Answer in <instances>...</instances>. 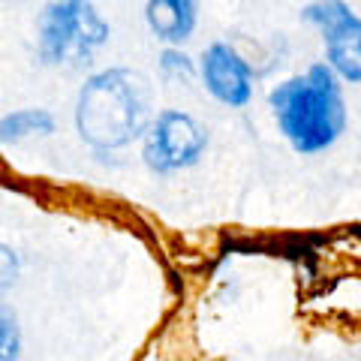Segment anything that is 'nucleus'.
Instances as JSON below:
<instances>
[{
  "mask_svg": "<svg viewBox=\"0 0 361 361\" xmlns=\"http://www.w3.org/2000/svg\"><path fill=\"white\" fill-rule=\"evenodd\" d=\"M199 82L226 109H247L253 103V66L232 42H211L202 51Z\"/></svg>",
  "mask_w": 361,
  "mask_h": 361,
  "instance_id": "6",
  "label": "nucleus"
},
{
  "mask_svg": "<svg viewBox=\"0 0 361 361\" xmlns=\"http://www.w3.org/2000/svg\"><path fill=\"white\" fill-rule=\"evenodd\" d=\"M301 21L322 33L325 63L343 85H361V16L346 0H313L301 9Z\"/></svg>",
  "mask_w": 361,
  "mask_h": 361,
  "instance_id": "5",
  "label": "nucleus"
},
{
  "mask_svg": "<svg viewBox=\"0 0 361 361\" xmlns=\"http://www.w3.org/2000/svg\"><path fill=\"white\" fill-rule=\"evenodd\" d=\"M151 82L130 66H109L94 75L78 90L75 99V133L87 148L111 154L142 142L154 118Z\"/></svg>",
  "mask_w": 361,
  "mask_h": 361,
  "instance_id": "2",
  "label": "nucleus"
},
{
  "mask_svg": "<svg viewBox=\"0 0 361 361\" xmlns=\"http://www.w3.org/2000/svg\"><path fill=\"white\" fill-rule=\"evenodd\" d=\"M145 25L160 42L184 45L199 27V0H148Z\"/></svg>",
  "mask_w": 361,
  "mask_h": 361,
  "instance_id": "7",
  "label": "nucleus"
},
{
  "mask_svg": "<svg viewBox=\"0 0 361 361\" xmlns=\"http://www.w3.org/2000/svg\"><path fill=\"white\" fill-rule=\"evenodd\" d=\"M111 27L94 0H49L37 21V58L42 66H85L109 45Z\"/></svg>",
  "mask_w": 361,
  "mask_h": 361,
  "instance_id": "3",
  "label": "nucleus"
},
{
  "mask_svg": "<svg viewBox=\"0 0 361 361\" xmlns=\"http://www.w3.org/2000/svg\"><path fill=\"white\" fill-rule=\"evenodd\" d=\"M58 127V121L49 109H16L0 118V148L30 142V139H49Z\"/></svg>",
  "mask_w": 361,
  "mask_h": 361,
  "instance_id": "8",
  "label": "nucleus"
},
{
  "mask_svg": "<svg viewBox=\"0 0 361 361\" xmlns=\"http://www.w3.org/2000/svg\"><path fill=\"white\" fill-rule=\"evenodd\" d=\"M208 151V130L199 118L180 109H163L142 135V160L154 175L193 169Z\"/></svg>",
  "mask_w": 361,
  "mask_h": 361,
  "instance_id": "4",
  "label": "nucleus"
},
{
  "mask_svg": "<svg viewBox=\"0 0 361 361\" xmlns=\"http://www.w3.org/2000/svg\"><path fill=\"white\" fill-rule=\"evenodd\" d=\"M268 109L277 133L301 157L331 151L349 123L343 82L325 61L277 82L268 94Z\"/></svg>",
  "mask_w": 361,
  "mask_h": 361,
  "instance_id": "1",
  "label": "nucleus"
},
{
  "mask_svg": "<svg viewBox=\"0 0 361 361\" xmlns=\"http://www.w3.org/2000/svg\"><path fill=\"white\" fill-rule=\"evenodd\" d=\"M18 355H21L18 319L6 307H0V361H16Z\"/></svg>",
  "mask_w": 361,
  "mask_h": 361,
  "instance_id": "10",
  "label": "nucleus"
},
{
  "mask_svg": "<svg viewBox=\"0 0 361 361\" xmlns=\"http://www.w3.org/2000/svg\"><path fill=\"white\" fill-rule=\"evenodd\" d=\"M160 75L166 82H193L199 75V66L187 51H180V45H169L160 54Z\"/></svg>",
  "mask_w": 361,
  "mask_h": 361,
  "instance_id": "9",
  "label": "nucleus"
},
{
  "mask_svg": "<svg viewBox=\"0 0 361 361\" xmlns=\"http://www.w3.org/2000/svg\"><path fill=\"white\" fill-rule=\"evenodd\" d=\"M18 256L13 247H6V244H0V298L6 295L9 289L16 286V280H18Z\"/></svg>",
  "mask_w": 361,
  "mask_h": 361,
  "instance_id": "11",
  "label": "nucleus"
}]
</instances>
